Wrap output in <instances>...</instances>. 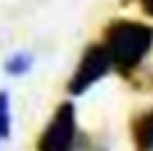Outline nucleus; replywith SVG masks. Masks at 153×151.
<instances>
[{
	"instance_id": "4",
	"label": "nucleus",
	"mask_w": 153,
	"mask_h": 151,
	"mask_svg": "<svg viewBox=\"0 0 153 151\" xmlns=\"http://www.w3.org/2000/svg\"><path fill=\"white\" fill-rule=\"evenodd\" d=\"M132 140L137 151H153V108L132 122Z\"/></svg>"
},
{
	"instance_id": "5",
	"label": "nucleus",
	"mask_w": 153,
	"mask_h": 151,
	"mask_svg": "<svg viewBox=\"0 0 153 151\" xmlns=\"http://www.w3.org/2000/svg\"><path fill=\"white\" fill-rule=\"evenodd\" d=\"M32 65H35V57L30 54V51H16V54H11L8 59H5V73L8 76H13V78H19V76H27L30 70H32Z\"/></svg>"
},
{
	"instance_id": "7",
	"label": "nucleus",
	"mask_w": 153,
	"mask_h": 151,
	"mask_svg": "<svg viewBox=\"0 0 153 151\" xmlns=\"http://www.w3.org/2000/svg\"><path fill=\"white\" fill-rule=\"evenodd\" d=\"M140 8H143L145 16H151V19H153V0H140Z\"/></svg>"
},
{
	"instance_id": "1",
	"label": "nucleus",
	"mask_w": 153,
	"mask_h": 151,
	"mask_svg": "<svg viewBox=\"0 0 153 151\" xmlns=\"http://www.w3.org/2000/svg\"><path fill=\"white\" fill-rule=\"evenodd\" d=\"M100 43L108 51L110 68L121 76H132L153 49V27L137 19H113Z\"/></svg>"
},
{
	"instance_id": "6",
	"label": "nucleus",
	"mask_w": 153,
	"mask_h": 151,
	"mask_svg": "<svg viewBox=\"0 0 153 151\" xmlns=\"http://www.w3.org/2000/svg\"><path fill=\"white\" fill-rule=\"evenodd\" d=\"M11 135V97L3 89L0 92V143Z\"/></svg>"
},
{
	"instance_id": "2",
	"label": "nucleus",
	"mask_w": 153,
	"mask_h": 151,
	"mask_svg": "<svg viewBox=\"0 0 153 151\" xmlns=\"http://www.w3.org/2000/svg\"><path fill=\"white\" fill-rule=\"evenodd\" d=\"M78 138V124H75V105L70 100L59 103L51 122L40 130L38 135V151H73Z\"/></svg>"
},
{
	"instance_id": "3",
	"label": "nucleus",
	"mask_w": 153,
	"mask_h": 151,
	"mask_svg": "<svg viewBox=\"0 0 153 151\" xmlns=\"http://www.w3.org/2000/svg\"><path fill=\"white\" fill-rule=\"evenodd\" d=\"M110 59H108V51L102 49V43H91L83 49V57L81 62L75 65V73L73 78L67 81V92L73 97H81L83 92H89L97 81H102L108 73H110Z\"/></svg>"
}]
</instances>
